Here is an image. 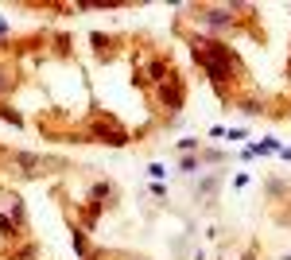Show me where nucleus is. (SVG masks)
Segmentation results:
<instances>
[{
	"label": "nucleus",
	"instance_id": "f257e3e1",
	"mask_svg": "<svg viewBox=\"0 0 291 260\" xmlns=\"http://www.w3.org/2000/svg\"><path fill=\"white\" fill-rule=\"evenodd\" d=\"M0 90H4V78H0Z\"/></svg>",
	"mask_w": 291,
	"mask_h": 260
}]
</instances>
